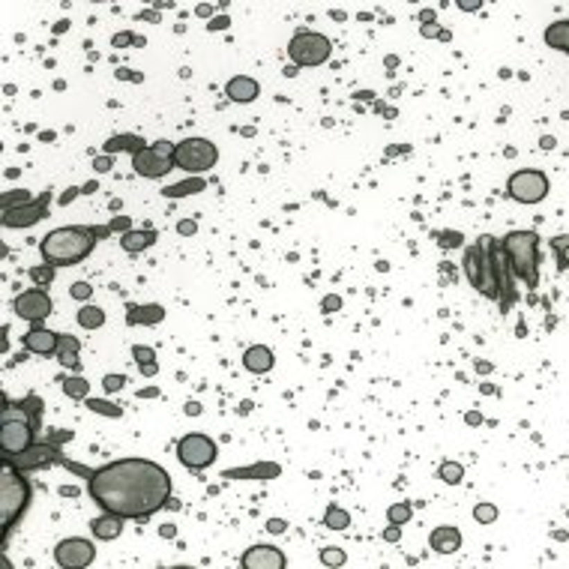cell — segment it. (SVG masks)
I'll return each mask as SVG.
<instances>
[{
	"label": "cell",
	"instance_id": "cell-39",
	"mask_svg": "<svg viewBox=\"0 0 569 569\" xmlns=\"http://www.w3.org/2000/svg\"><path fill=\"white\" fill-rule=\"evenodd\" d=\"M69 297H72V300H78V303H87V300L93 297V284H87V282H75L72 288H69Z\"/></svg>",
	"mask_w": 569,
	"mask_h": 569
},
{
	"label": "cell",
	"instance_id": "cell-33",
	"mask_svg": "<svg viewBox=\"0 0 569 569\" xmlns=\"http://www.w3.org/2000/svg\"><path fill=\"white\" fill-rule=\"evenodd\" d=\"M84 405H87L93 414H102V416H114V420H120L123 416V407L105 402V398H84Z\"/></svg>",
	"mask_w": 569,
	"mask_h": 569
},
{
	"label": "cell",
	"instance_id": "cell-22",
	"mask_svg": "<svg viewBox=\"0 0 569 569\" xmlns=\"http://www.w3.org/2000/svg\"><path fill=\"white\" fill-rule=\"evenodd\" d=\"M156 243V231L153 228H144V231H126V234H120V246L126 249L129 255H138V252H144V249H150V246Z\"/></svg>",
	"mask_w": 569,
	"mask_h": 569
},
{
	"label": "cell",
	"instance_id": "cell-32",
	"mask_svg": "<svg viewBox=\"0 0 569 569\" xmlns=\"http://www.w3.org/2000/svg\"><path fill=\"white\" fill-rule=\"evenodd\" d=\"M324 525H327L330 530H345V527L350 525V512L341 509V507H330L327 516H324Z\"/></svg>",
	"mask_w": 569,
	"mask_h": 569
},
{
	"label": "cell",
	"instance_id": "cell-24",
	"mask_svg": "<svg viewBox=\"0 0 569 569\" xmlns=\"http://www.w3.org/2000/svg\"><path fill=\"white\" fill-rule=\"evenodd\" d=\"M78 350H81V341L75 336H60V345H57V363L63 368H72L78 372L81 368V359H78Z\"/></svg>",
	"mask_w": 569,
	"mask_h": 569
},
{
	"label": "cell",
	"instance_id": "cell-17",
	"mask_svg": "<svg viewBox=\"0 0 569 569\" xmlns=\"http://www.w3.org/2000/svg\"><path fill=\"white\" fill-rule=\"evenodd\" d=\"M258 81L249 78V75H234L231 81L225 84V96L231 99V102H240V105H246V102H255L258 99Z\"/></svg>",
	"mask_w": 569,
	"mask_h": 569
},
{
	"label": "cell",
	"instance_id": "cell-34",
	"mask_svg": "<svg viewBox=\"0 0 569 569\" xmlns=\"http://www.w3.org/2000/svg\"><path fill=\"white\" fill-rule=\"evenodd\" d=\"M54 270L57 267H51V264L42 261V267H31V270H27V276H31V282L36 284V288H49V284L54 282Z\"/></svg>",
	"mask_w": 569,
	"mask_h": 569
},
{
	"label": "cell",
	"instance_id": "cell-50",
	"mask_svg": "<svg viewBox=\"0 0 569 569\" xmlns=\"http://www.w3.org/2000/svg\"><path fill=\"white\" fill-rule=\"evenodd\" d=\"M420 33L423 36H443V31L438 24H420Z\"/></svg>",
	"mask_w": 569,
	"mask_h": 569
},
{
	"label": "cell",
	"instance_id": "cell-58",
	"mask_svg": "<svg viewBox=\"0 0 569 569\" xmlns=\"http://www.w3.org/2000/svg\"><path fill=\"white\" fill-rule=\"evenodd\" d=\"M96 189H99V183H93V180H90V183H84V186H81V192H84V195H90V192H96Z\"/></svg>",
	"mask_w": 569,
	"mask_h": 569
},
{
	"label": "cell",
	"instance_id": "cell-55",
	"mask_svg": "<svg viewBox=\"0 0 569 569\" xmlns=\"http://www.w3.org/2000/svg\"><path fill=\"white\" fill-rule=\"evenodd\" d=\"M138 18H141V22H159V12H156V9H147V12H141Z\"/></svg>",
	"mask_w": 569,
	"mask_h": 569
},
{
	"label": "cell",
	"instance_id": "cell-20",
	"mask_svg": "<svg viewBox=\"0 0 569 569\" xmlns=\"http://www.w3.org/2000/svg\"><path fill=\"white\" fill-rule=\"evenodd\" d=\"M282 468L279 464H252V468H237V470H225L222 477L225 479H273V477H279Z\"/></svg>",
	"mask_w": 569,
	"mask_h": 569
},
{
	"label": "cell",
	"instance_id": "cell-26",
	"mask_svg": "<svg viewBox=\"0 0 569 569\" xmlns=\"http://www.w3.org/2000/svg\"><path fill=\"white\" fill-rule=\"evenodd\" d=\"M207 189V180L204 177H192V180H183V183H174V186H165L162 195L165 198H186V195H198Z\"/></svg>",
	"mask_w": 569,
	"mask_h": 569
},
{
	"label": "cell",
	"instance_id": "cell-10",
	"mask_svg": "<svg viewBox=\"0 0 569 569\" xmlns=\"http://www.w3.org/2000/svg\"><path fill=\"white\" fill-rule=\"evenodd\" d=\"M548 177L543 174V171H536V168H521L516 171V174L509 177V183H507V192L512 201H518V204H539V201H545V195H548Z\"/></svg>",
	"mask_w": 569,
	"mask_h": 569
},
{
	"label": "cell",
	"instance_id": "cell-11",
	"mask_svg": "<svg viewBox=\"0 0 569 569\" xmlns=\"http://www.w3.org/2000/svg\"><path fill=\"white\" fill-rule=\"evenodd\" d=\"M3 464H12L15 470L27 473V470H45V468H54V464H66V459L54 441H33L24 452L3 459Z\"/></svg>",
	"mask_w": 569,
	"mask_h": 569
},
{
	"label": "cell",
	"instance_id": "cell-19",
	"mask_svg": "<svg viewBox=\"0 0 569 569\" xmlns=\"http://www.w3.org/2000/svg\"><path fill=\"white\" fill-rule=\"evenodd\" d=\"M273 363H276V357H273V350L267 345H252V348H246V354H243V366L255 375L270 372Z\"/></svg>",
	"mask_w": 569,
	"mask_h": 569
},
{
	"label": "cell",
	"instance_id": "cell-59",
	"mask_svg": "<svg viewBox=\"0 0 569 569\" xmlns=\"http://www.w3.org/2000/svg\"><path fill=\"white\" fill-rule=\"evenodd\" d=\"M138 396H141V398H156V396H159V390H156V387H150V390H141Z\"/></svg>",
	"mask_w": 569,
	"mask_h": 569
},
{
	"label": "cell",
	"instance_id": "cell-35",
	"mask_svg": "<svg viewBox=\"0 0 569 569\" xmlns=\"http://www.w3.org/2000/svg\"><path fill=\"white\" fill-rule=\"evenodd\" d=\"M461 477H464V468H461L459 461H443L441 468H438V479L450 482V486H459Z\"/></svg>",
	"mask_w": 569,
	"mask_h": 569
},
{
	"label": "cell",
	"instance_id": "cell-54",
	"mask_svg": "<svg viewBox=\"0 0 569 569\" xmlns=\"http://www.w3.org/2000/svg\"><path fill=\"white\" fill-rule=\"evenodd\" d=\"M159 534H162L165 539H174V536H177V527H174V525H162V527H159Z\"/></svg>",
	"mask_w": 569,
	"mask_h": 569
},
{
	"label": "cell",
	"instance_id": "cell-2",
	"mask_svg": "<svg viewBox=\"0 0 569 569\" xmlns=\"http://www.w3.org/2000/svg\"><path fill=\"white\" fill-rule=\"evenodd\" d=\"M461 267L473 291H479L486 300H495L500 312H509L512 300H516V273H512L498 237L482 234L477 243L468 246Z\"/></svg>",
	"mask_w": 569,
	"mask_h": 569
},
{
	"label": "cell",
	"instance_id": "cell-48",
	"mask_svg": "<svg viewBox=\"0 0 569 569\" xmlns=\"http://www.w3.org/2000/svg\"><path fill=\"white\" fill-rule=\"evenodd\" d=\"M267 530H270V534H284V530H288V521H284V518H270Z\"/></svg>",
	"mask_w": 569,
	"mask_h": 569
},
{
	"label": "cell",
	"instance_id": "cell-36",
	"mask_svg": "<svg viewBox=\"0 0 569 569\" xmlns=\"http://www.w3.org/2000/svg\"><path fill=\"white\" fill-rule=\"evenodd\" d=\"M321 563L324 566H345L348 563V554L341 552V548H336V545H327V548H321Z\"/></svg>",
	"mask_w": 569,
	"mask_h": 569
},
{
	"label": "cell",
	"instance_id": "cell-53",
	"mask_svg": "<svg viewBox=\"0 0 569 569\" xmlns=\"http://www.w3.org/2000/svg\"><path fill=\"white\" fill-rule=\"evenodd\" d=\"M566 246H569V237H563V234H561V237H554V240H552V249H554V252L566 249Z\"/></svg>",
	"mask_w": 569,
	"mask_h": 569
},
{
	"label": "cell",
	"instance_id": "cell-5",
	"mask_svg": "<svg viewBox=\"0 0 569 569\" xmlns=\"http://www.w3.org/2000/svg\"><path fill=\"white\" fill-rule=\"evenodd\" d=\"M31 507V482H27L24 470H15L12 464H3L0 473V521H3V545L9 530L15 527V521L24 516V509Z\"/></svg>",
	"mask_w": 569,
	"mask_h": 569
},
{
	"label": "cell",
	"instance_id": "cell-37",
	"mask_svg": "<svg viewBox=\"0 0 569 569\" xmlns=\"http://www.w3.org/2000/svg\"><path fill=\"white\" fill-rule=\"evenodd\" d=\"M411 512H414L411 504H393L387 509V521H390V525H407V521H411Z\"/></svg>",
	"mask_w": 569,
	"mask_h": 569
},
{
	"label": "cell",
	"instance_id": "cell-40",
	"mask_svg": "<svg viewBox=\"0 0 569 569\" xmlns=\"http://www.w3.org/2000/svg\"><path fill=\"white\" fill-rule=\"evenodd\" d=\"M135 40H138V36L132 33V31H120V33L111 36V45H114V49H132V45H135Z\"/></svg>",
	"mask_w": 569,
	"mask_h": 569
},
{
	"label": "cell",
	"instance_id": "cell-14",
	"mask_svg": "<svg viewBox=\"0 0 569 569\" xmlns=\"http://www.w3.org/2000/svg\"><path fill=\"white\" fill-rule=\"evenodd\" d=\"M51 189H45V192L36 198V201L18 207V210H9L3 213V228H33L36 222H42L45 216H49V204H51Z\"/></svg>",
	"mask_w": 569,
	"mask_h": 569
},
{
	"label": "cell",
	"instance_id": "cell-8",
	"mask_svg": "<svg viewBox=\"0 0 569 569\" xmlns=\"http://www.w3.org/2000/svg\"><path fill=\"white\" fill-rule=\"evenodd\" d=\"M174 150L177 144H171V141H153V144L132 153V168H135V174L147 180H159L174 168Z\"/></svg>",
	"mask_w": 569,
	"mask_h": 569
},
{
	"label": "cell",
	"instance_id": "cell-9",
	"mask_svg": "<svg viewBox=\"0 0 569 569\" xmlns=\"http://www.w3.org/2000/svg\"><path fill=\"white\" fill-rule=\"evenodd\" d=\"M216 455H219L216 441L207 438V434H201V432L183 434V438L177 441V459H180V464H183V468H189V470H204V468H210V464L216 461Z\"/></svg>",
	"mask_w": 569,
	"mask_h": 569
},
{
	"label": "cell",
	"instance_id": "cell-23",
	"mask_svg": "<svg viewBox=\"0 0 569 569\" xmlns=\"http://www.w3.org/2000/svg\"><path fill=\"white\" fill-rule=\"evenodd\" d=\"M120 530H123V518L114 516V512H105V516H99V518L90 521V534L96 539H105V543H108V539H117Z\"/></svg>",
	"mask_w": 569,
	"mask_h": 569
},
{
	"label": "cell",
	"instance_id": "cell-44",
	"mask_svg": "<svg viewBox=\"0 0 569 569\" xmlns=\"http://www.w3.org/2000/svg\"><path fill=\"white\" fill-rule=\"evenodd\" d=\"M177 234H180V237H195V234H198V222H195V219L177 222Z\"/></svg>",
	"mask_w": 569,
	"mask_h": 569
},
{
	"label": "cell",
	"instance_id": "cell-3",
	"mask_svg": "<svg viewBox=\"0 0 569 569\" xmlns=\"http://www.w3.org/2000/svg\"><path fill=\"white\" fill-rule=\"evenodd\" d=\"M96 228L93 225H66V228H54V231L40 243L42 261L51 267H72L81 264L84 258H90V252L96 249Z\"/></svg>",
	"mask_w": 569,
	"mask_h": 569
},
{
	"label": "cell",
	"instance_id": "cell-6",
	"mask_svg": "<svg viewBox=\"0 0 569 569\" xmlns=\"http://www.w3.org/2000/svg\"><path fill=\"white\" fill-rule=\"evenodd\" d=\"M219 162V147L207 138H186L177 141L174 150V168L186 171V174H204V171L216 168Z\"/></svg>",
	"mask_w": 569,
	"mask_h": 569
},
{
	"label": "cell",
	"instance_id": "cell-7",
	"mask_svg": "<svg viewBox=\"0 0 569 569\" xmlns=\"http://www.w3.org/2000/svg\"><path fill=\"white\" fill-rule=\"evenodd\" d=\"M330 54H333V42L315 31H300L288 42V57L294 66H321L330 60Z\"/></svg>",
	"mask_w": 569,
	"mask_h": 569
},
{
	"label": "cell",
	"instance_id": "cell-13",
	"mask_svg": "<svg viewBox=\"0 0 569 569\" xmlns=\"http://www.w3.org/2000/svg\"><path fill=\"white\" fill-rule=\"evenodd\" d=\"M93 557H96V545L84 536H69V539H60L54 548V563L60 569H81V566H90Z\"/></svg>",
	"mask_w": 569,
	"mask_h": 569
},
{
	"label": "cell",
	"instance_id": "cell-42",
	"mask_svg": "<svg viewBox=\"0 0 569 569\" xmlns=\"http://www.w3.org/2000/svg\"><path fill=\"white\" fill-rule=\"evenodd\" d=\"M438 243L443 246V249H455V246H461V234L459 231H441Z\"/></svg>",
	"mask_w": 569,
	"mask_h": 569
},
{
	"label": "cell",
	"instance_id": "cell-62",
	"mask_svg": "<svg viewBox=\"0 0 569 569\" xmlns=\"http://www.w3.org/2000/svg\"><path fill=\"white\" fill-rule=\"evenodd\" d=\"M539 144H543L545 150H552V147H554V138H543V141H539Z\"/></svg>",
	"mask_w": 569,
	"mask_h": 569
},
{
	"label": "cell",
	"instance_id": "cell-4",
	"mask_svg": "<svg viewBox=\"0 0 569 569\" xmlns=\"http://www.w3.org/2000/svg\"><path fill=\"white\" fill-rule=\"evenodd\" d=\"M504 255L509 261L516 279L525 282L527 291H536L539 284V234L525 228V231H509L507 237H500Z\"/></svg>",
	"mask_w": 569,
	"mask_h": 569
},
{
	"label": "cell",
	"instance_id": "cell-43",
	"mask_svg": "<svg viewBox=\"0 0 569 569\" xmlns=\"http://www.w3.org/2000/svg\"><path fill=\"white\" fill-rule=\"evenodd\" d=\"M111 165H114L111 153H102V156L93 159V171H96V174H105V171H111Z\"/></svg>",
	"mask_w": 569,
	"mask_h": 569
},
{
	"label": "cell",
	"instance_id": "cell-1",
	"mask_svg": "<svg viewBox=\"0 0 569 569\" xmlns=\"http://www.w3.org/2000/svg\"><path fill=\"white\" fill-rule=\"evenodd\" d=\"M87 495L120 518H147L171 504V473L150 459H117L87 473Z\"/></svg>",
	"mask_w": 569,
	"mask_h": 569
},
{
	"label": "cell",
	"instance_id": "cell-21",
	"mask_svg": "<svg viewBox=\"0 0 569 569\" xmlns=\"http://www.w3.org/2000/svg\"><path fill=\"white\" fill-rule=\"evenodd\" d=\"M162 318H165V309L159 306V303H150V306H129V312H126V324L129 327H135V324L153 327Z\"/></svg>",
	"mask_w": 569,
	"mask_h": 569
},
{
	"label": "cell",
	"instance_id": "cell-46",
	"mask_svg": "<svg viewBox=\"0 0 569 569\" xmlns=\"http://www.w3.org/2000/svg\"><path fill=\"white\" fill-rule=\"evenodd\" d=\"M195 12H198V18H207V22H213V18H216V15H213L216 6H213V3H198Z\"/></svg>",
	"mask_w": 569,
	"mask_h": 569
},
{
	"label": "cell",
	"instance_id": "cell-61",
	"mask_svg": "<svg viewBox=\"0 0 569 569\" xmlns=\"http://www.w3.org/2000/svg\"><path fill=\"white\" fill-rule=\"evenodd\" d=\"M459 9H464V12H473V9H479V3L473 0V3H459Z\"/></svg>",
	"mask_w": 569,
	"mask_h": 569
},
{
	"label": "cell",
	"instance_id": "cell-29",
	"mask_svg": "<svg viewBox=\"0 0 569 569\" xmlns=\"http://www.w3.org/2000/svg\"><path fill=\"white\" fill-rule=\"evenodd\" d=\"M102 324H105V312H102L99 306L87 303V306L78 309V327H84V330H99Z\"/></svg>",
	"mask_w": 569,
	"mask_h": 569
},
{
	"label": "cell",
	"instance_id": "cell-56",
	"mask_svg": "<svg viewBox=\"0 0 569 569\" xmlns=\"http://www.w3.org/2000/svg\"><path fill=\"white\" fill-rule=\"evenodd\" d=\"M464 420H468L470 425H479V423H482V416H479L477 411H468V414H464Z\"/></svg>",
	"mask_w": 569,
	"mask_h": 569
},
{
	"label": "cell",
	"instance_id": "cell-49",
	"mask_svg": "<svg viewBox=\"0 0 569 569\" xmlns=\"http://www.w3.org/2000/svg\"><path fill=\"white\" fill-rule=\"evenodd\" d=\"M398 536H402V525H390L384 530V539L387 543H398Z\"/></svg>",
	"mask_w": 569,
	"mask_h": 569
},
{
	"label": "cell",
	"instance_id": "cell-28",
	"mask_svg": "<svg viewBox=\"0 0 569 569\" xmlns=\"http://www.w3.org/2000/svg\"><path fill=\"white\" fill-rule=\"evenodd\" d=\"M141 147H147V144H144V141H141L138 135H114V138L105 141V153H111V156H117L120 150H129V153H135V150H141Z\"/></svg>",
	"mask_w": 569,
	"mask_h": 569
},
{
	"label": "cell",
	"instance_id": "cell-31",
	"mask_svg": "<svg viewBox=\"0 0 569 569\" xmlns=\"http://www.w3.org/2000/svg\"><path fill=\"white\" fill-rule=\"evenodd\" d=\"M60 387H63V393H66V396L75 398V402H84V398L90 396V381H84V377H78V375L63 377Z\"/></svg>",
	"mask_w": 569,
	"mask_h": 569
},
{
	"label": "cell",
	"instance_id": "cell-47",
	"mask_svg": "<svg viewBox=\"0 0 569 569\" xmlns=\"http://www.w3.org/2000/svg\"><path fill=\"white\" fill-rule=\"evenodd\" d=\"M228 24H231V18L228 15H216L213 22H207V31H225Z\"/></svg>",
	"mask_w": 569,
	"mask_h": 569
},
{
	"label": "cell",
	"instance_id": "cell-25",
	"mask_svg": "<svg viewBox=\"0 0 569 569\" xmlns=\"http://www.w3.org/2000/svg\"><path fill=\"white\" fill-rule=\"evenodd\" d=\"M545 45L569 54V18H561V22H552L545 27Z\"/></svg>",
	"mask_w": 569,
	"mask_h": 569
},
{
	"label": "cell",
	"instance_id": "cell-60",
	"mask_svg": "<svg viewBox=\"0 0 569 569\" xmlns=\"http://www.w3.org/2000/svg\"><path fill=\"white\" fill-rule=\"evenodd\" d=\"M420 22H423V24H434V12H432V9H429V12H423V15H420Z\"/></svg>",
	"mask_w": 569,
	"mask_h": 569
},
{
	"label": "cell",
	"instance_id": "cell-57",
	"mask_svg": "<svg viewBox=\"0 0 569 569\" xmlns=\"http://www.w3.org/2000/svg\"><path fill=\"white\" fill-rule=\"evenodd\" d=\"M186 414H189V416H198V414H201V405H198V402H189V405H186Z\"/></svg>",
	"mask_w": 569,
	"mask_h": 569
},
{
	"label": "cell",
	"instance_id": "cell-15",
	"mask_svg": "<svg viewBox=\"0 0 569 569\" xmlns=\"http://www.w3.org/2000/svg\"><path fill=\"white\" fill-rule=\"evenodd\" d=\"M24 348L33 357H57V345H60V333H54L45 324H31V330L24 333Z\"/></svg>",
	"mask_w": 569,
	"mask_h": 569
},
{
	"label": "cell",
	"instance_id": "cell-45",
	"mask_svg": "<svg viewBox=\"0 0 569 569\" xmlns=\"http://www.w3.org/2000/svg\"><path fill=\"white\" fill-rule=\"evenodd\" d=\"M321 309H324L327 315H330V312H339L341 309V297H339V294H330V297L321 300Z\"/></svg>",
	"mask_w": 569,
	"mask_h": 569
},
{
	"label": "cell",
	"instance_id": "cell-52",
	"mask_svg": "<svg viewBox=\"0 0 569 569\" xmlns=\"http://www.w3.org/2000/svg\"><path fill=\"white\" fill-rule=\"evenodd\" d=\"M78 195H81V189H72V192H63V195H60V204H63V207H66V204H72Z\"/></svg>",
	"mask_w": 569,
	"mask_h": 569
},
{
	"label": "cell",
	"instance_id": "cell-51",
	"mask_svg": "<svg viewBox=\"0 0 569 569\" xmlns=\"http://www.w3.org/2000/svg\"><path fill=\"white\" fill-rule=\"evenodd\" d=\"M557 270H569V246L557 252Z\"/></svg>",
	"mask_w": 569,
	"mask_h": 569
},
{
	"label": "cell",
	"instance_id": "cell-12",
	"mask_svg": "<svg viewBox=\"0 0 569 569\" xmlns=\"http://www.w3.org/2000/svg\"><path fill=\"white\" fill-rule=\"evenodd\" d=\"M12 309H15L18 318L27 321V324H42V321L54 312V303L45 288H27L12 300Z\"/></svg>",
	"mask_w": 569,
	"mask_h": 569
},
{
	"label": "cell",
	"instance_id": "cell-41",
	"mask_svg": "<svg viewBox=\"0 0 569 569\" xmlns=\"http://www.w3.org/2000/svg\"><path fill=\"white\" fill-rule=\"evenodd\" d=\"M102 387H105V393H120L126 387V375H105L102 377Z\"/></svg>",
	"mask_w": 569,
	"mask_h": 569
},
{
	"label": "cell",
	"instance_id": "cell-30",
	"mask_svg": "<svg viewBox=\"0 0 569 569\" xmlns=\"http://www.w3.org/2000/svg\"><path fill=\"white\" fill-rule=\"evenodd\" d=\"M31 201H36V198L27 192V189H6L3 198H0V207H3V213H9V210H18V207H24Z\"/></svg>",
	"mask_w": 569,
	"mask_h": 569
},
{
	"label": "cell",
	"instance_id": "cell-38",
	"mask_svg": "<svg viewBox=\"0 0 569 569\" xmlns=\"http://www.w3.org/2000/svg\"><path fill=\"white\" fill-rule=\"evenodd\" d=\"M473 521H477V525H491V521H498V507L495 504H477L473 507Z\"/></svg>",
	"mask_w": 569,
	"mask_h": 569
},
{
	"label": "cell",
	"instance_id": "cell-18",
	"mask_svg": "<svg viewBox=\"0 0 569 569\" xmlns=\"http://www.w3.org/2000/svg\"><path fill=\"white\" fill-rule=\"evenodd\" d=\"M429 545H432L438 554H455V552L461 548V534H459V527H452V525L434 527V530H432V536H429Z\"/></svg>",
	"mask_w": 569,
	"mask_h": 569
},
{
	"label": "cell",
	"instance_id": "cell-27",
	"mask_svg": "<svg viewBox=\"0 0 569 569\" xmlns=\"http://www.w3.org/2000/svg\"><path fill=\"white\" fill-rule=\"evenodd\" d=\"M132 357H135V363L141 368V375L144 377H153L159 372V366H156V350L153 348H147V345H135L132 348Z\"/></svg>",
	"mask_w": 569,
	"mask_h": 569
},
{
	"label": "cell",
	"instance_id": "cell-16",
	"mask_svg": "<svg viewBox=\"0 0 569 569\" xmlns=\"http://www.w3.org/2000/svg\"><path fill=\"white\" fill-rule=\"evenodd\" d=\"M284 554L282 548L276 545H252L246 548L243 557H240V566L243 569H284Z\"/></svg>",
	"mask_w": 569,
	"mask_h": 569
}]
</instances>
